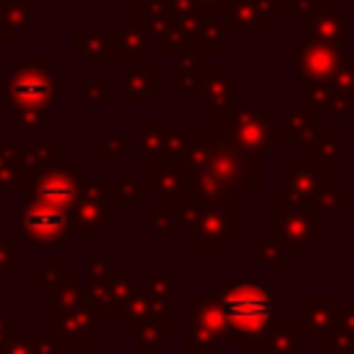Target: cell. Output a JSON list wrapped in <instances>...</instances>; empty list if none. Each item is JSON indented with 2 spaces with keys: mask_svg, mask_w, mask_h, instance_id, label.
Instances as JSON below:
<instances>
[{
  "mask_svg": "<svg viewBox=\"0 0 354 354\" xmlns=\"http://www.w3.org/2000/svg\"><path fill=\"white\" fill-rule=\"evenodd\" d=\"M224 313L235 326L254 329V326L266 324V318L271 313V299L263 288H235L224 299Z\"/></svg>",
  "mask_w": 354,
  "mask_h": 354,
  "instance_id": "1",
  "label": "cell"
}]
</instances>
